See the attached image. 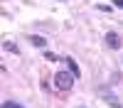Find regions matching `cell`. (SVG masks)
<instances>
[{"label":"cell","instance_id":"cell-1","mask_svg":"<svg viewBox=\"0 0 123 108\" xmlns=\"http://www.w3.org/2000/svg\"><path fill=\"white\" fill-rule=\"evenodd\" d=\"M74 81H76V76L69 74V71H57V74H54V84H57L59 91H71Z\"/></svg>","mask_w":123,"mask_h":108},{"label":"cell","instance_id":"cell-2","mask_svg":"<svg viewBox=\"0 0 123 108\" xmlns=\"http://www.w3.org/2000/svg\"><path fill=\"white\" fill-rule=\"evenodd\" d=\"M106 44H108L111 49H121L123 39H121V34H118V32H106Z\"/></svg>","mask_w":123,"mask_h":108},{"label":"cell","instance_id":"cell-3","mask_svg":"<svg viewBox=\"0 0 123 108\" xmlns=\"http://www.w3.org/2000/svg\"><path fill=\"white\" fill-rule=\"evenodd\" d=\"M27 39H30V44H35V47H47V39L39 37V34H27Z\"/></svg>","mask_w":123,"mask_h":108},{"label":"cell","instance_id":"cell-4","mask_svg":"<svg viewBox=\"0 0 123 108\" xmlns=\"http://www.w3.org/2000/svg\"><path fill=\"white\" fill-rule=\"evenodd\" d=\"M67 66H69V71L74 74L76 79L81 76V69H79V64H76V62H74V59H71V57H67Z\"/></svg>","mask_w":123,"mask_h":108},{"label":"cell","instance_id":"cell-5","mask_svg":"<svg viewBox=\"0 0 123 108\" xmlns=\"http://www.w3.org/2000/svg\"><path fill=\"white\" fill-rule=\"evenodd\" d=\"M104 101H106L111 108H123V106H121V101H118V98H116L113 93H104Z\"/></svg>","mask_w":123,"mask_h":108},{"label":"cell","instance_id":"cell-6","mask_svg":"<svg viewBox=\"0 0 123 108\" xmlns=\"http://www.w3.org/2000/svg\"><path fill=\"white\" fill-rule=\"evenodd\" d=\"M3 49H5V52H10V54H20L17 44H15V42H10V39H7V42H3Z\"/></svg>","mask_w":123,"mask_h":108},{"label":"cell","instance_id":"cell-7","mask_svg":"<svg viewBox=\"0 0 123 108\" xmlns=\"http://www.w3.org/2000/svg\"><path fill=\"white\" fill-rule=\"evenodd\" d=\"M3 108H25V106H22V103H17V101H5Z\"/></svg>","mask_w":123,"mask_h":108},{"label":"cell","instance_id":"cell-8","mask_svg":"<svg viewBox=\"0 0 123 108\" xmlns=\"http://www.w3.org/2000/svg\"><path fill=\"white\" fill-rule=\"evenodd\" d=\"M44 59H47V62H57V59H59V57H57L54 52H44Z\"/></svg>","mask_w":123,"mask_h":108},{"label":"cell","instance_id":"cell-9","mask_svg":"<svg viewBox=\"0 0 123 108\" xmlns=\"http://www.w3.org/2000/svg\"><path fill=\"white\" fill-rule=\"evenodd\" d=\"M98 10H101V12H111V10H113V7H111V5H104V3H101V5H96Z\"/></svg>","mask_w":123,"mask_h":108},{"label":"cell","instance_id":"cell-10","mask_svg":"<svg viewBox=\"0 0 123 108\" xmlns=\"http://www.w3.org/2000/svg\"><path fill=\"white\" fill-rule=\"evenodd\" d=\"M113 5L116 7H123V0H113Z\"/></svg>","mask_w":123,"mask_h":108}]
</instances>
